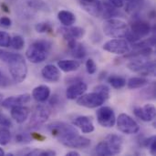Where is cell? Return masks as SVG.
I'll list each match as a JSON object with an SVG mask.
<instances>
[{"label": "cell", "mask_w": 156, "mask_h": 156, "mask_svg": "<svg viewBox=\"0 0 156 156\" xmlns=\"http://www.w3.org/2000/svg\"><path fill=\"white\" fill-rule=\"evenodd\" d=\"M0 60L6 63L12 80L16 83L23 82L27 75V66L24 57L0 48Z\"/></svg>", "instance_id": "6da1fadb"}, {"label": "cell", "mask_w": 156, "mask_h": 156, "mask_svg": "<svg viewBox=\"0 0 156 156\" xmlns=\"http://www.w3.org/2000/svg\"><path fill=\"white\" fill-rule=\"evenodd\" d=\"M102 31L112 38H125L130 33V27L123 20L112 17L103 22Z\"/></svg>", "instance_id": "7a4b0ae2"}, {"label": "cell", "mask_w": 156, "mask_h": 156, "mask_svg": "<svg viewBox=\"0 0 156 156\" xmlns=\"http://www.w3.org/2000/svg\"><path fill=\"white\" fill-rule=\"evenodd\" d=\"M47 128L50 134L62 144L79 134L78 130L74 126L63 122H51L48 125Z\"/></svg>", "instance_id": "3957f363"}, {"label": "cell", "mask_w": 156, "mask_h": 156, "mask_svg": "<svg viewBox=\"0 0 156 156\" xmlns=\"http://www.w3.org/2000/svg\"><path fill=\"white\" fill-rule=\"evenodd\" d=\"M49 49L50 43L45 40H37L27 48L26 57L31 63H41L47 58Z\"/></svg>", "instance_id": "277c9868"}, {"label": "cell", "mask_w": 156, "mask_h": 156, "mask_svg": "<svg viewBox=\"0 0 156 156\" xmlns=\"http://www.w3.org/2000/svg\"><path fill=\"white\" fill-rule=\"evenodd\" d=\"M151 32V26L149 23L143 20L134 21L130 27V33L125 37L128 42L133 44L142 40L143 37H147Z\"/></svg>", "instance_id": "5b68a950"}, {"label": "cell", "mask_w": 156, "mask_h": 156, "mask_svg": "<svg viewBox=\"0 0 156 156\" xmlns=\"http://www.w3.org/2000/svg\"><path fill=\"white\" fill-rule=\"evenodd\" d=\"M118 130L125 134H136L140 132V126L131 116L122 113L116 119Z\"/></svg>", "instance_id": "8992f818"}, {"label": "cell", "mask_w": 156, "mask_h": 156, "mask_svg": "<svg viewBox=\"0 0 156 156\" xmlns=\"http://www.w3.org/2000/svg\"><path fill=\"white\" fill-rule=\"evenodd\" d=\"M103 49L116 55H126L131 51V45L127 39L113 38L103 45Z\"/></svg>", "instance_id": "52a82bcc"}, {"label": "cell", "mask_w": 156, "mask_h": 156, "mask_svg": "<svg viewBox=\"0 0 156 156\" xmlns=\"http://www.w3.org/2000/svg\"><path fill=\"white\" fill-rule=\"evenodd\" d=\"M128 69L133 72H138L144 76L155 75V64L153 61H144L143 59H134L128 63Z\"/></svg>", "instance_id": "ba28073f"}, {"label": "cell", "mask_w": 156, "mask_h": 156, "mask_svg": "<svg viewBox=\"0 0 156 156\" xmlns=\"http://www.w3.org/2000/svg\"><path fill=\"white\" fill-rule=\"evenodd\" d=\"M96 116L99 124L104 128H112L116 123V116L113 110L111 107H101L97 111Z\"/></svg>", "instance_id": "9c48e42d"}, {"label": "cell", "mask_w": 156, "mask_h": 156, "mask_svg": "<svg viewBox=\"0 0 156 156\" xmlns=\"http://www.w3.org/2000/svg\"><path fill=\"white\" fill-rule=\"evenodd\" d=\"M105 100L102 96H101L96 91H93L91 93L82 94L80 97L78 98L77 103L80 106L89 108V109H94L101 107L104 103Z\"/></svg>", "instance_id": "30bf717a"}, {"label": "cell", "mask_w": 156, "mask_h": 156, "mask_svg": "<svg viewBox=\"0 0 156 156\" xmlns=\"http://www.w3.org/2000/svg\"><path fill=\"white\" fill-rule=\"evenodd\" d=\"M49 115H50V111L48 107L43 105L37 106L31 115V118L28 122V126L30 128L36 129L43 125L48 120Z\"/></svg>", "instance_id": "8fae6325"}, {"label": "cell", "mask_w": 156, "mask_h": 156, "mask_svg": "<svg viewBox=\"0 0 156 156\" xmlns=\"http://www.w3.org/2000/svg\"><path fill=\"white\" fill-rule=\"evenodd\" d=\"M133 113L136 117L144 122H152L156 115L155 106L152 103H147L144 107H136L133 109Z\"/></svg>", "instance_id": "7c38bea8"}, {"label": "cell", "mask_w": 156, "mask_h": 156, "mask_svg": "<svg viewBox=\"0 0 156 156\" xmlns=\"http://www.w3.org/2000/svg\"><path fill=\"white\" fill-rule=\"evenodd\" d=\"M112 155H116L122 153L123 148V141L122 137L117 134H109L103 140Z\"/></svg>", "instance_id": "4fadbf2b"}, {"label": "cell", "mask_w": 156, "mask_h": 156, "mask_svg": "<svg viewBox=\"0 0 156 156\" xmlns=\"http://www.w3.org/2000/svg\"><path fill=\"white\" fill-rule=\"evenodd\" d=\"M31 101V95L28 93L20 94L16 96H11L9 98H6L5 100L2 101L0 103L2 107L5 109H11L15 106H22L24 104L28 103Z\"/></svg>", "instance_id": "5bb4252c"}, {"label": "cell", "mask_w": 156, "mask_h": 156, "mask_svg": "<svg viewBox=\"0 0 156 156\" xmlns=\"http://www.w3.org/2000/svg\"><path fill=\"white\" fill-rule=\"evenodd\" d=\"M88 86L83 81H76L70 86L68 87L66 90V97L69 100H75L80 97L82 94L86 92Z\"/></svg>", "instance_id": "9a60e30c"}, {"label": "cell", "mask_w": 156, "mask_h": 156, "mask_svg": "<svg viewBox=\"0 0 156 156\" xmlns=\"http://www.w3.org/2000/svg\"><path fill=\"white\" fill-rule=\"evenodd\" d=\"M80 6L90 15L95 17H101L102 12V3L98 0L91 1H80Z\"/></svg>", "instance_id": "2e32d148"}, {"label": "cell", "mask_w": 156, "mask_h": 156, "mask_svg": "<svg viewBox=\"0 0 156 156\" xmlns=\"http://www.w3.org/2000/svg\"><path fill=\"white\" fill-rule=\"evenodd\" d=\"M41 75L46 80L50 82H58L61 77L59 69L52 64L46 65L41 70Z\"/></svg>", "instance_id": "e0dca14e"}, {"label": "cell", "mask_w": 156, "mask_h": 156, "mask_svg": "<svg viewBox=\"0 0 156 156\" xmlns=\"http://www.w3.org/2000/svg\"><path fill=\"white\" fill-rule=\"evenodd\" d=\"M73 125L78 127L83 133H90L94 131V124L91 118L88 116H79L73 121Z\"/></svg>", "instance_id": "ac0fdd59"}, {"label": "cell", "mask_w": 156, "mask_h": 156, "mask_svg": "<svg viewBox=\"0 0 156 156\" xmlns=\"http://www.w3.org/2000/svg\"><path fill=\"white\" fill-rule=\"evenodd\" d=\"M59 33L62 35L63 38L71 37L75 39H79L84 37L85 30L80 27H64L59 28Z\"/></svg>", "instance_id": "d6986e66"}, {"label": "cell", "mask_w": 156, "mask_h": 156, "mask_svg": "<svg viewBox=\"0 0 156 156\" xmlns=\"http://www.w3.org/2000/svg\"><path fill=\"white\" fill-rule=\"evenodd\" d=\"M29 110L27 107L22 106H15L11 108V117L14 119L17 123H23L27 121V119L29 116Z\"/></svg>", "instance_id": "ffe728a7"}, {"label": "cell", "mask_w": 156, "mask_h": 156, "mask_svg": "<svg viewBox=\"0 0 156 156\" xmlns=\"http://www.w3.org/2000/svg\"><path fill=\"white\" fill-rule=\"evenodd\" d=\"M63 145L67 146V147H69V148L85 149V148H88L90 145V140L78 134L75 137H73L72 139L66 142Z\"/></svg>", "instance_id": "44dd1931"}, {"label": "cell", "mask_w": 156, "mask_h": 156, "mask_svg": "<svg viewBox=\"0 0 156 156\" xmlns=\"http://www.w3.org/2000/svg\"><path fill=\"white\" fill-rule=\"evenodd\" d=\"M50 96V89L47 85H39L32 91V97L37 102H45Z\"/></svg>", "instance_id": "7402d4cb"}, {"label": "cell", "mask_w": 156, "mask_h": 156, "mask_svg": "<svg viewBox=\"0 0 156 156\" xmlns=\"http://www.w3.org/2000/svg\"><path fill=\"white\" fill-rule=\"evenodd\" d=\"M80 63L74 59H64L58 62V68L64 72H72L79 69Z\"/></svg>", "instance_id": "603a6c76"}, {"label": "cell", "mask_w": 156, "mask_h": 156, "mask_svg": "<svg viewBox=\"0 0 156 156\" xmlns=\"http://www.w3.org/2000/svg\"><path fill=\"white\" fill-rule=\"evenodd\" d=\"M58 19L60 21L62 25L65 27H69L72 26L75 21H76V16L75 15L68 10H61L58 13Z\"/></svg>", "instance_id": "cb8c5ba5"}, {"label": "cell", "mask_w": 156, "mask_h": 156, "mask_svg": "<svg viewBox=\"0 0 156 156\" xmlns=\"http://www.w3.org/2000/svg\"><path fill=\"white\" fill-rule=\"evenodd\" d=\"M101 3H102V12H101L102 17H105L106 19H108V18L116 16L119 14L117 7L112 5L109 1H103Z\"/></svg>", "instance_id": "d4e9b609"}, {"label": "cell", "mask_w": 156, "mask_h": 156, "mask_svg": "<svg viewBox=\"0 0 156 156\" xmlns=\"http://www.w3.org/2000/svg\"><path fill=\"white\" fill-rule=\"evenodd\" d=\"M126 82H127V87L130 90L141 89L149 84L148 80L145 78H143V77H133V78H131Z\"/></svg>", "instance_id": "484cf974"}, {"label": "cell", "mask_w": 156, "mask_h": 156, "mask_svg": "<svg viewBox=\"0 0 156 156\" xmlns=\"http://www.w3.org/2000/svg\"><path fill=\"white\" fill-rule=\"evenodd\" d=\"M144 5V0H130L126 5V11L129 14L135 16L142 10Z\"/></svg>", "instance_id": "4316f807"}, {"label": "cell", "mask_w": 156, "mask_h": 156, "mask_svg": "<svg viewBox=\"0 0 156 156\" xmlns=\"http://www.w3.org/2000/svg\"><path fill=\"white\" fill-rule=\"evenodd\" d=\"M108 82L112 85V88L114 89H122L126 86V80L123 77L121 76H110L108 78Z\"/></svg>", "instance_id": "83f0119b"}, {"label": "cell", "mask_w": 156, "mask_h": 156, "mask_svg": "<svg viewBox=\"0 0 156 156\" xmlns=\"http://www.w3.org/2000/svg\"><path fill=\"white\" fill-rule=\"evenodd\" d=\"M70 50H71L72 56L79 59L83 58L87 54V50L85 47L81 43H78V42H76V44L70 48Z\"/></svg>", "instance_id": "f1b7e54d"}, {"label": "cell", "mask_w": 156, "mask_h": 156, "mask_svg": "<svg viewBox=\"0 0 156 156\" xmlns=\"http://www.w3.org/2000/svg\"><path fill=\"white\" fill-rule=\"evenodd\" d=\"M27 5L33 10H41V11H49L48 5L42 0H26Z\"/></svg>", "instance_id": "f546056e"}, {"label": "cell", "mask_w": 156, "mask_h": 156, "mask_svg": "<svg viewBox=\"0 0 156 156\" xmlns=\"http://www.w3.org/2000/svg\"><path fill=\"white\" fill-rule=\"evenodd\" d=\"M57 154L53 150H41V149H33L28 151L26 156H55Z\"/></svg>", "instance_id": "4dcf8cb0"}, {"label": "cell", "mask_w": 156, "mask_h": 156, "mask_svg": "<svg viewBox=\"0 0 156 156\" xmlns=\"http://www.w3.org/2000/svg\"><path fill=\"white\" fill-rule=\"evenodd\" d=\"M24 46H25V40L21 36L16 35L13 37H11L10 47H12L14 49L20 50V49H22L24 48Z\"/></svg>", "instance_id": "1f68e13d"}, {"label": "cell", "mask_w": 156, "mask_h": 156, "mask_svg": "<svg viewBox=\"0 0 156 156\" xmlns=\"http://www.w3.org/2000/svg\"><path fill=\"white\" fill-rule=\"evenodd\" d=\"M11 140V133L5 128L0 129V145L4 146L9 144Z\"/></svg>", "instance_id": "d6a6232c"}, {"label": "cell", "mask_w": 156, "mask_h": 156, "mask_svg": "<svg viewBox=\"0 0 156 156\" xmlns=\"http://www.w3.org/2000/svg\"><path fill=\"white\" fill-rule=\"evenodd\" d=\"M94 91H96L101 96H102L105 101H107L110 97V89L108 86H106L104 84H101V85L94 87Z\"/></svg>", "instance_id": "836d02e7"}, {"label": "cell", "mask_w": 156, "mask_h": 156, "mask_svg": "<svg viewBox=\"0 0 156 156\" xmlns=\"http://www.w3.org/2000/svg\"><path fill=\"white\" fill-rule=\"evenodd\" d=\"M35 29L37 33H50L53 31L51 25L47 22L37 23L35 27Z\"/></svg>", "instance_id": "e575fe53"}, {"label": "cell", "mask_w": 156, "mask_h": 156, "mask_svg": "<svg viewBox=\"0 0 156 156\" xmlns=\"http://www.w3.org/2000/svg\"><path fill=\"white\" fill-rule=\"evenodd\" d=\"M95 153L96 154L100 156H111V153L109 151V149L107 148L106 144H104V142H101L95 148Z\"/></svg>", "instance_id": "d590c367"}, {"label": "cell", "mask_w": 156, "mask_h": 156, "mask_svg": "<svg viewBox=\"0 0 156 156\" xmlns=\"http://www.w3.org/2000/svg\"><path fill=\"white\" fill-rule=\"evenodd\" d=\"M11 37L7 32L0 31V48H8L10 47Z\"/></svg>", "instance_id": "8d00e7d4"}, {"label": "cell", "mask_w": 156, "mask_h": 156, "mask_svg": "<svg viewBox=\"0 0 156 156\" xmlns=\"http://www.w3.org/2000/svg\"><path fill=\"white\" fill-rule=\"evenodd\" d=\"M86 69H87V72L90 74V75H93L96 73L97 71V65L95 63V61L91 58L88 59L86 61Z\"/></svg>", "instance_id": "74e56055"}, {"label": "cell", "mask_w": 156, "mask_h": 156, "mask_svg": "<svg viewBox=\"0 0 156 156\" xmlns=\"http://www.w3.org/2000/svg\"><path fill=\"white\" fill-rule=\"evenodd\" d=\"M31 137L23 133H19L16 135V142L18 144H28L31 142Z\"/></svg>", "instance_id": "f35d334b"}, {"label": "cell", "mask_w": 156, "mask_h": 156, "mask_svg": "<svg viewBox=\"0 0 156 156\" xmlns=\"http://www.w3.org/2000/svg\"><path fill=\"white\" fill-rule=\"evenodd\" d=\"M0 126H3V127H11L12 126L11 121L1 112H0Z\"/></svg>", "instance_id": "ab89813d"}, {"label": "cell", "mask_w": 156, "mask_h": 156, "mask_svg": "<svg viewBox=\"0 0 156 156\" xmlns=\"http://www.w3.org/2000/svg\"><path fill=\"white\" fill-rule=\"evenodd\" d=\"M10 84V80L0 70V88H5Z\"/></svg>", "instance_id": "60d3db41"}, {"label": "cell", "mask_w": 156, "mask_h": 156, "mask_svg": "<svg viewBox=\"0 0 156 156\" xmlns=\"http://www.w3.org/2000/svg\"><path fill=\"white\" fill-rule=\"evenodd\" d=\"M12 24V21L9 17L7 16H2L0 17V26L4 27H9Z\"/></svg>", "instance_id": "b9f144b4"}, {"label": "cell", "mask_w": 156, "mask_h": 156, "mask_svg": "<svg viewBox=\"0 0 156 156\" xmlns=\"http://www.w3.org/2000/svg\"><path fill=\"white\" fill-rule=\"evenodd\" d=\"M108 1L117 8L123 6V0H108Z\"/></svg>", "instance_id": "7bdbcfd3"}, {"label": "cell", "mask_w": 156, "mask_h": 156, "mask_svg": "<svg viewBox=\"0 0 156 156\" xmlns=\"http://www.w3.org/2000/svg\"><path fill=\"white\" fill-rule=\"evenodd\" d=\"M31 138H33V139H35V140H37V141H39V142H43V141L46 139L45 136H43V135H41V134H39V133H34L31 134Z\"/></svg>", "instance_id": "ee69618b"}, {"label": "cell", "mask_w": 156, "mask_h": 156, "mask_svg": "<svg viewBox=\"0 0 156 156\" xmlns=\"http://www.w3.org/2000/svg\"><path fill=\"white\" fill-rule=\"evenodd\" d=\"M149 150H150V153L152 155H155L156 154V140L154 141L150 145H149Z\"/></svg>", "instance_id": "f6af8a7d"}, {"label": "cell", "mask_w": 156, "mask_h": 156, "mask_svg": "<svg viewBox=\"0 0 156 156\" xmlns=\"http://www.w3.org/2000/svg\"><path fill=\"white\" fill-rule=\"evenodd\" d=\"M67 156H80V154L77 151H70L69 153H67Z\"/></svg>", "instance_id": "bcb514c9"}, {"label": "cell", "mask_w": 156, "mask_h": 156, "mask_svg": "<svg viewBox=\"0 0 156 156\" xmlns=\"http://www.w3.org/2000/svg\"><path fill=\"white\" fill-rule=\"evenodd\" d=\"M4 155H5V152H4V150H3L2 148H0V156Z\"/></svg>", "instance_id": "7dc6e473"}, {"label": "cell", "mask_w": 156, "mask_h": 156, "mask_svg": "<svg viewBox=\"0 0 156 156\" xmlns=\"http://www.w3.org/2000/svg\"><path fill=\"white\" fill-rule=\"evenodd\" d=\"M2 101H3V94L0 93V103L2 102Z\"/></svg>", "instance_id": "c3c4849f"}, {"label": "cell", "mask_w": 156, "mask_h": 156, "mask_svg": "<svg viewBox=\"0 0 156 156\" xmlns=\"http://www.w3.org/2000/svg\"><path fill=\"white\" fill-rule=\"evenodd\" d=\"M80 1H91V0H80Z\"/></svg>", "instance_id": "681fc988"}, {"label": "cell", "mask_w": 156, "mask_h": 156, "mask_svg": "<svg viewBox=\"0 0 156 156\" xmlns=\"http://www.w3.org/2000/svg\"><path fill=\"white\" fill-rule=\"evenodd\" d=\"M126 1H130V0H126Z\"/></svg>", "instance_id": "f907efd6"}]
</instances>
